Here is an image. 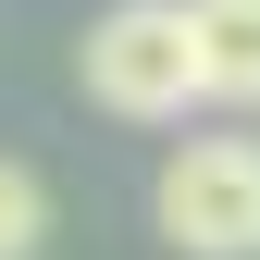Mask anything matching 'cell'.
Segmentation results:
<instances>
[{"label":"cell","instance_id":"obj_1","mask_svg":"<svg viewBox=\"0 0 260 260\" xmlns=\"http://www.w3.org/2000/svg\"><path fill=\"white\" fill-rule=\"evenodd\" d=\"M87 100L112 124H186L199 112V38L186 0H112L87 25Z\"/></svg>","mask_w":260,"mask_h":260},{"label":"cell","instance_id":"obj_3","mask_svg":"<svg viewBox=\"0 0 260 260\" xmlns=\"http://www.w3.org/2000/svg\"><path fill=\"white\" fill-rule=\"evenodd\" d=\"M186 38H199V100L260 112V0H186Z\"/></svg>","mask_w":260,"mask_h":260},{"label":"cell","instance_id":"obj_4","mask_svg":"<svg viewBox=\"0 0 260 260\" xmlns=\"http://www.w3.org/2000/svg\"><path fill=\"white\" fill-rule=\"evenodd\" d=\"M38 248H50V186L0 149V260H38Z\"/></svg>","mask_w":260,"mask_h":260},{"label":"cell","instance_id":"obj_2","mask_svg":"<svg viewBox=\"0 0 260 260\" xmlns=\"http://www.w3.org/2000/svg\"><path fill=\"white\" fill-rule=\"evenodd\" d=\"M149 211L186 260H260V137H186L161 161Z\"/></svg>","mask_w":260,"mask_h":260}]
</instances>
